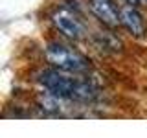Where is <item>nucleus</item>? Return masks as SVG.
<instances>
[{
    "label": "nucleus",
    "instance_id": "obj_5",
    "mask_svg": "<svg viewBox=\"0 0 147 138\" xmlns=\"http://www.w3.org/2000/svg\"><path fill=\"white\" fill-rule=\"evenodd\" d=\"M119 18H121V26L125 28L129 33L134 37H144L145 35V20L142 13L134 6H121L119 7Z\"/></svg>",
    "mask_w": 147,
    "mask_h": 138
},
{
    "label": "nucleus",
    "instance_id": "obj_2",
    "mask_svg": "<svg viewBox=\"0 0 147 138\" xmlns=\"http://www.w3.org/2000/svg\"><path fill=\"white\" fill-rule=\"evenodd\" d=\"M46 59L52 63V66L59 68L63 72H72V74H85L90 70V61L81 55L79 52L68 48L63 44H52L46 48Z\"/></svg>",
    "mask_w": 147,
    "mask_h": 138
},
{
    "label": "nucleus",
    "instance_id": "obj_3",
    "mask_svg": "<svg viewBox=\"0 0 147 138\" xmlns=\"http://www.w3.org/2000/svg\"><path fill=\"white\" fill-rule=\"evenodd\" d=\"M90 11L99 22H103L109 28H116L121 24L119 18V7H116L114 0H90L88 2Z\"/></svg>",
    "mask_w": 147,
    "mask_h": 138
},
{
    "label": "nucleus",
    "instance_id": "obj_4",
    "mask_svg": "<svg viewBox=\"0 0 147 138\" xmlns=\"http://www.w3.org/2000/svg\"><path fill=\"white\" fill-rule=\"evenodd\" d=\"M52 18H53V24L59 28V31H63L70 39H81L83 33H85V28L79 22V18L72 15L68 9H57Z\"/></svg>",
    "mask_w": 147,
    "mask_h": 138
},
{
    "label": "nucleus",
    "instance_id": "obj_1",
    "mask_svg": "<svg viewBox=\"0 0 147 138\" xmlns=\"http://www.w3.org/2000/svg\"><path fill=\"white\" fill-rule=\"evenodd\" d=\"M39 83L44 87L48 92L59 96L63 99H72V101H85L90 103L98 98V92L94 87L81 79H74L61 74L59 70H42L39 74Z\"/></svg>",
    "mask_w": 147,
    "mask_h": 138
}]
</instances>
